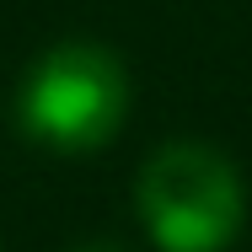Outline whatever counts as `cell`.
<instances>
[{"label":"cell","instance_id":"6da1fadb","mask_svg":"<svg viewBox=\"0 0 252 252\" xmlns=\"http://www.w3.org/2000/svg\"><path fill=\"white\" fill-rule=\"evenodd\" d=\"M129 70L102 43L70 38L38 54L16 92V124L27 140L64 156L102 151L129 118Z\"/></svg>","mask_w":252,"mask_h":252},{"label":"cell","instance_id":"3957f363","mask_svg":"<svg viewBox=\"0 0 252 252\" xmlns=\"http://www.w3.org/2000/svg\"><path fill=\"white\" fill-rule=\"evenodd\" d=\"M70 252H129V247H118V242H81V247H70Z\"/></svg>","mask_w":252,"mask_h":252},{"label":"cell","instance_id":"7a4b0ae2","mask_svg":"<svg viewBox=\"0 0 252 252\" xmlns=\"http://www.w3.org/2000/svg\"><path fill=\"white\" fill-rule=\"evenodd\" d=\"M140 220L161 252H220L242 231L247 193L215 145L172 140L140 166Z\"/></svg>","mask_w":252,"mask_h":252}]
</instances>
